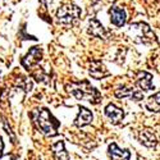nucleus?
Wrapping results in <instances>:
<instances>
[{"instance_id":"3","label":"nucleus","mask_w":160,"mask_h":160,"mask_svg":"<svg viewBox=\"0 0 160 160\" xmlns=\"http://www.w3.org/2000/svg\"><path fill=\"white\" fill-rule=\"evenodd\" d=\"M81 16V9L73 4L62 5L57 12V18L62 23H72Z\"/></svg>"},{"instance_id":"2","label":"nucleus","mask_w":160,"mask_h":160,"mask_svg":"<svg viewBox=\"0 0 160 160\" xmlns=\"http://www.w3.org/2000/svg\"><path fill=\"white\" fill-rule=\"evenodd\" d=\"M69 92L77 99V100H88L92 101L94 104H98L101 99L100 94L92 87L88 82H81V83H72L71 86H68Z\"/></svg>"},{"instance_id":"5","label":"nucleus","mask_w":160,"mask_h":160,"mask_svg":"<svg viewBox=\"0 0 160 160\" xmlns=\"http://www.w3.org/2000/svg\"><path fill=\"white\" fill-rule=\"evenodd\" d=\"M105 115L110 119V122L113 124H119L124 118V112L121 108L115 106L114 104H109L105 108Z\"/></svg>"},{"instance_id":"15","label":"nucleus","mask_w":160,"mask_h":160,"mask_svg":"<svg viewBox=\"0 0 160 160\" xmlns=\"http://www.w3.org/2000/svg\"><path fill=\"white\" fill-rule=\"evenodd\" d=\"M146 108H148L150 112L154 113H160V92L155 94L154 96H151L148 102H146Z\"/></svg>"},{"instance_id":"10","label":"nucleus","mask_w":160,"mask_h":160,"mask_svg":"<svg viewBox=\"0 0 160 160\" xmlns=\"http://www.w3.org/2000/svg\"><path fill=\"white\" fill-rule=\"evenodd\" d=\"M88 73L91 74V77H94L96 79H100V78H104L106 76H109V72L106 71V68L104 67V64L101 62H92L90 64Z\"/></svg>"},{"instance_id":"6","label":"nucleus","mask_w":160,"mask_h":160,"mask_svg":"<svg viewBox=\"0 0 160 160\" xmlns=\"http://www.w3.org/2000/svg\"><path fill=\"white\" fill-rule=\"evenodd\" d=\"M41 57H42V50L40 48H32L28 54L23 58L22 64H23V67H26V68H31L32 65L37 64L40 60H41Z\"/></svg>"},{"instance_id":"4","label":"nucleus","mask_w":160,"mask_h":160,"mask_svg":"<svg viewBox=\"0 0 160 160\" xmlns=\"http://www.w3.org/2000/svg\"><path fill=\"white\" fill-rule=\"evenodd\" d=\"M115 96L118 99H123V98H129L135 101H140L143 99V94L142 91H138V90H135L132 87H119L115 90Z\"/></svg>"},{"instance_id":"16","label":"nucleus","mask_w":160,"mask_h":160,"mask_svg":"<svg viewBox=\"0 0 160 160\" xmlns=\"http://www.w3.org/2000/svg\"><path fill=\"white\" fill-rule=\"evenodd\" d=\"M3 149H4V143H3V138L0 137V156L3 154Z\"/></svg>"},{"instance_id":"9","label":"nucleus","mask_w":160,"mask_h":160,"mask_svg":"<svg viewBox=\"0 0 160 160\" xmlns=\"http://www.w3.org/2000/svg\"><path fill=\"white\" fill-rule=\"evenodd\" d=\"M138 140L143 146H146V148H149V149L155 148L156 143H158L155 135L150 129H142L138 135Z\"/></svg>"},{"instance_id":"8","label":"nucleus","mask_w":160,"mask_h":160,"mask_svg":"<svg viewBox=\"0 0 160 160\" xmlns=\"http://www.w3.org/2000/svg\"><path fill=\"white\" fill-rule=\"evenodd\" d=\"M109 14H110V21L114 26L117 27H122V26L126 23V12L122 8H118V7H113L109 10Z\"/></svg>"},{"instance_id":"7","label":"nucleus","mask_w":160,"mask_h":160,"mask_svg":"<svg viewBox=\"0 0 160 160\" xmlns=\"http://www.w3.org/2000/svg\"><path fill=\"white\" fill-rule=\"evenodd\" d=\"M108 154H109L110 160H129L131 159V152L128 150L119 149L115 143L109 145Z\"/></svg>"},{"instance_id":"1","label":"nucleus","mask_w":160,"mask_h":160,"mask_svg":"<svg viewBox=\"0 0 160 160\" xmlns=\"http://www.w3.org/2000/svg\"><path fill=\"white\" fill-rule=\"evenodd\" d=\"M35 122L45 136H55L57 129H58V121L51 115V113L48 109H40L35 112Z\"/></svg>"},{"instance_id":"11","label":"nucleus","mask_w":160,"mask_h":160,"mask_svg":"<svg viewBox=\"0 0 160 160\" xmlns=\"http://www.w3.org/2000/svg\"><path fill=\"white\" fill-rule=\"evenodd\" d=\"M91 122H92V113L85 106H79V113L74 121V124L77 127H83L86 124H90Z\"/></svg>"},{"instance_id":"13","label":"nucleus","mask_w":160,"mask_h":160,"mask_svg":"<svg viewBox=\"0 0 160 160\" xmlns=\"http://www.w3.org/2000/svg\"><path fill=\"white\" fill-rule=\"evenodd\" d=\"M51 150H52V154H54L57 160H69V154L65 151L63 141H59V142L54 143L51 146Z\"/></svg>"},{"instance_id":"12","label":"nucleus","mask_w":160,"mask_h":160,"mask_svg":"<svg viewBox=\"0 0 160 160\" xmlns=\"http://www.w3.org/2000/svg\"><path fill=\"white\" fill-rule=\"evenodd\" d=\"M136 83L140 88H142L145 91H150L154 88L152 87V76L148 72H140Z\"/></svg>"},{"instance_id":"14","label":"nucleus","mask_w":160,"mask_h":160,"mask_svg":"<svg viewBox=\"0 0 160 160\" xmlns=\"http://www.w3.org/2000/svg\"><path fill=\"white\" fill-rule=\"evenodd\" d=\"M88 32H90L92 36L101 37V38H104V37L106 36L105 28L101 26V23H100L99 21H96V19L90 21V23H88Z\"/></svg>"}]
</instances>
